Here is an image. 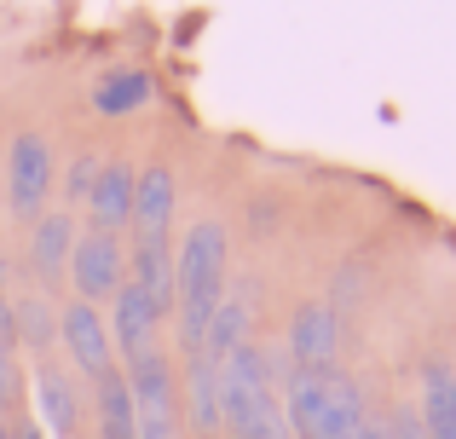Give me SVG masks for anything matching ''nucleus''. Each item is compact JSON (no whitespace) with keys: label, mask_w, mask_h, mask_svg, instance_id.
<instances>
[{"label":"nucleus","mask_w":456,"mask_h":439,"mask_svg":"<svg viewBox=\"0 0 456 439\" xmlns=\"http://www.w3.org/2000/svg\"><path fill=\"white\" fill-rule=\"evenodd\" d=\"M220 364L191 353L185 359V376H179V411H185V434L197 439H220Z\"/></svg>","instance_id":"11"},{"label":"nucleus","mask_w":456,"mask_h":439,"mask_svg":"<svg viewBox=\"0 0 456 439\" xmlns=\"http://www.w3.org/2000/svg\"><path fill=\"white\" fill-rule=\"evenodd\" d=\"M0 295H6V255H0Z\"/></svg>","instance_id":"27"},{"label":"nucleus","mask_w":456,"mask_h":439,"mask_svg":"<svg viewBox=\"0 0 456 439\" xmlns=\"http://www.w3.org/2000/svg\"><path fill=\"white\" fill-rule=\"evenodd\" d=\"M416 417H422L428 439H456V370L445 359L422 364V399H416Z\"/></svg>","instance_id":"15"},{"label":"nucleus","mask_w":456,"mask_h":439,"mask_svg":"<svg viewBox=\"0 0 456 439\" xmlns=\"http://www.w3.org/2000/svg\"><path fill=\"white\" fill-rule=\"evenodd\" d=\"M76 215L69 208H46L41 220L29 225V272H35V289H58L69 278V248H76Z\"/></svg>","instance_id":"10"},{"label":"nucleus","mask_w":456,"mask_h":439,"mask_svg":"<svg viewBox=\"0 0 456 439\" xmlns=\"http://www.w3.org/2000/svg\"><path fill=\"white\" fill-rule=\"evenodd\" d=\"M0 439H12V411L0 405Z\"/></svg>","instance_id":"26"},{"label":"nucleus","mask_w":456,"mask_h":439,"mask_svg":"<svg viewBox=\"0 0 456 439\" xmlns=\"http://www.w3.org/2000/svg\"><path fill=\"white\" fill-rule=\"evenodd\" d=\"M99 168H104V162L93 157V150H81V157L69 162V174H64V203H87V191H93V180H99Z\"/></svg>","instance_id":"20"},{"label":"nucleus","mask_w":456,"mask_h":439,"mask_svg":"<svg viewBox=\"0 0 456 439\" xmlns=\"http://www.w3.org/2000/svg\"><path fill=\"white\" fill-rule=\"evenodd\" d=\"M232 283V248H225V225L220 220H197L185 232L174 255V318H179V353H202L208 324L225 301Z\"/></svg>","instance_id":"1"},{"label":"nucleus","mask_w":456,"mask_h":439,"mask_svg":"<svg viewBox=\"0 0 456 439\" xmlns=\"http://www.w3.org/2000/svg\"><path fill=\"white\" fill-rule=\"evenodd\" d=\"M12 439H46V428L29 417V411H12Z\"/></svg>","instance_id":"24"},{"label":"nucleus","mask_w":456,"mask_h":439,"mask_svg":"<svg viewBox=\"0 0 456 439\" xmlns=\"http://www.w3.org/2000/svg\"><path fill=\"white\" fill-rule=\"evenodd\" d=\"M0 347L18 353V324H12V295H0Z\"/></svg>","instance_id":"23"},{"label":"nucleus","mask_w":456,"mask_h":439,"mask_svg":"<svg viewBox=\"0 0 456 439\" xmlns=\"http://www.w3.org/2000/svg\"><path fill=\"white\" fill-rule=\"evenodd\" d=\"M69 289H76V301L87 306H104L116 289L127 283V243L122 232H99V225H87V232H76V248H69Z\"/></svg>","instance_id":"4"},{"label":"nucleus","mask_w":456,"mask_h":439,"mask_svg":"<svg viewBox=\"0 0 456 439\" xmlns=\"http://www.w3.org/2000/svg\"><path fill=\"white\" fill-rule=\"evenodd\" d=\"M29 394H35V422L46 428V439H81V387L64 364L35 359Z\"/></svg>","instance_id":"9"},{"label":"nucleus","mask_w":456,"mask_h":439,"mask_svg":"<svg viewBox=\"0 0 456 439\" xmlns=\"http://www.w3.org/2000/svg\"><path fill=\"white\" fill-rule=\"evenodd\" d=\"M358 439H393V422L381 417V411H370V405H364V434H358Z\"/></svg>","instance_id":"25"},{"label":"nucleus","mask_w":456,"mask_h":439,"mask_svg":"<svg viewBox=\"0 0 456 439\" xmlns=\"http://www.w3.org/2000/svg\"><path fill=\"white\" fill-rule=\"evenodd\" d=\"M46 197H53V139L23 127L6 150V203L23 225H35L46 215Z\"/></svg>","instance_id":"5"},{"label":"nucleus","mask_w":456,"mask_h":439,"mask_svg":"<svg viewBox=\"0 0 456 439\" xmlns=\"http://www.w3.org/2000/svg\"><path fill=\"white\" fill-rule=\"evenodd\" d=\"M134 162L127 157H110L99 168V180H93V191H87V220L99 225V232H122L127 220H134Z\"/></svg>","instance_id":"13"},{"label":"nucleus","mask_w":456,"mask_h":439,"mask_svg":"<svg viewBox=\"0 0 456 439\" xmlns=\"http://www.w3.org/2000/svg\"><path fill=\"white\" fill-rule=\"evenodd\" d=\"M93 422H99V439H139V428H134V394H127L122 364L93 382Z\"/></svg>","instance_id":"19"},{"label":"nucleus","mask_w":456,"mask_h":439,"mask_svg":"<svg viewBox=\"0 0 456 439\" xmlns=\"http://www.w3.org/2000/svg\"><path fill=\"white\" fill-rule=\"evenodd\" d=\"M110 341H116V353L122 359H134V353H145L156 347V329H162V318L151 313V301H145V289L139 283H122V289L110 295Z\"/></svg>","instance_id":"14"},{"label":"nucleus","mask_w":456,"mask_h":439,"mask_svg":"<svg viewBox=\"0 0 456 439\" xmlns=\"http://www.w3.org/2000/svg\"><path fill=\"white\" fill-rule=\"evenodd\" d=\"M122 376H127V394H134V428H139V439H185L174 353L156 341V347L122 359Z\"/></svg>","instance_id":"3"},{"label":"nucleus","mask_w":456,"mask_h":439,"mask_svg":"<svg viewBox=\"0 0 456 439\" xmlns=\"http://www.w3.org/2000/svg\"><path fill=\"white\" fill-rule=\"evenodd\" d=\"M387 422H393V439H428L422 417H416V405H393V411H387Z\"/></svg>","instance_id":"22"},{"label":"nucleus","mask_w":456,"mask_h":439,"mask_svg":"<svg viewBox=\"0 0 456 439\" xmlns=\"http://www.w3.org/2000/svg\"><path fill=\"white\" fill-rule=\"evenodd\" d=\"M23 387H29V382H23V370H18V353L0 347V405L18 411L23 405Z\"/></svg>","instance_id":"21"},{"label":"nucleus","mask_w":456,"mask_h":439,"mask_svg":"<svg viewBox=\"0 0 456 439\" xmlns=\"http://www.w3.org/2000/svg\"><path fill=\"white\" fill-rule=\"evenodd\" d=\"M58 347L69 353V370L99 382V376L116 370V341H110V324H104L99 306L87 301H69L58 306Z\"/></svg>","instance_id":"6"},{"label":"nucleus","mask_w":456,"mask_h":439,"mask_svg":"<svg viewBox=\"0 0 456 439\" xmlns=\"http://www.w3.org/2000/svg\"><path fill=\"white\" fill-rule=\"evenodd\" d=\"M156 99V81H151V69H134V64H116L110 76H99L93 81V110L99 116H134V110H145V104Z\"/></svg>","instance_id":"17"},{"label":"nucleus","mask_w":456,"mask_h":439,"mask_svg":"<svg viewBox=\"0 0 456 439\" xmlns=\"http://www.w3.org/2000/svg\"><path fill=\"white\" fill-rule=\"evenodd\" d=\"M127 283H139L151 301V313L174 318V248H156V243H134V255H127Z\"/></svg>","instance_id":"16"},{"label":"nucleus","mask_w":456,"mask_h":439,"mask_svg":"<svg viewBox=\"0 0 456 439\" xmlns=\"http://www.w3.org/2000/svg\"><path fill=\"white\" fill-rule=\"evenodd\" d=\"M174 215H179V174L167 168V162H145L134 180V237L139 243H156L167 248V237H174Z\"/></svg>","instance_id":"7"},{"label":"nucleus","mask_w":456,"mask_h":439,"mask_svg":"<svg viewBox=\"0 0 456 439\" xmlns=\"http://www.w3.org/2000/svg\"><path fill=\"white\" fill-rule=\"evenodd\" d=\"M255 341V289L248 283H225V301L208 324V341H202V359L225 364L232 353H243Z\"/></svg>","instance_id":"12"},{"label":"nucleus","mask_w":456,"mask_h":439,"mask_svg":"<svg viewBox=\"0 0 456 439\" xmlns=\"http://www.w3.org/2000/svg\"><path fill=\"white\" fill-rule=\"evenodd\" d=\"M283 353H289L295 370H335V353H341V324H335L330 301H301L283 329Z\"/></svg>","instance_id":"8"},{"label":"nucleus","mask_w":456,"mask_h":439,"mask_svg":"<svg viewBox=\"0 0 456 439\" xmlns=\"http://www.w3.org/2000/svg\"><path fill=\"white\" fill-rule=\"evenodd\" d=\"M283 417H289V439H358L364 394L346 370H289L283 376Z\"/></svg>","instance_id":"2"},{"label":"nucleus","mask_w":456,"mask_h":439,"mask_svg":"<svg viewBox=\"0 0 456 439\" xmlns=\"http://www.w3.org/2000/svg\"><path fill=\"white\" fill-rule=\"evenodd\" d=\"M12 324H18V347H29L35 359H46V353L58 347V306H53V295H41V289L12 295Z\"/></svg>","instance_id":"18"}]
</instances>
